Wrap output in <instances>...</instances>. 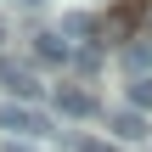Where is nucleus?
I'll return each instance as SVG.
<instances>
[{
	"mask_svg": "<svg viewBox=\"0 0 152 152\" xmlns=\"http://www.w3.org/2000/svg\"><path fill=\"white\" fill-rule=\"evenodd\" d=\"M0 130H11V135H45L51 124L39 113H28L23 102H0Z\"/></svg>",
	"mask_w": 152,
	"mask_h": 152,
	"instance_id": "f257e3e1",
	"label": "nucleus"
},
{
	"mask_svg": "<svg viewBox=\"0 0 152 152\" xmlns=\"http://www.w3.org/2000/svg\"><path fill=\"white\" fill-rule=\"evenodd\" d=\"M107 130H113L118 141H147V135H152V124L135 113V107H118V113H107Z\"/></svg>",
	"mask_w": 152,
	"mask_h": 152,
	"instance_id": "f03ea898",
	"label": "nucleus"
},
{
	"mask_svg": "<svg viewBox=\"0 0 152 152\" xmlns=\"http://www.w3.org/2000/svg\"><path fill=\"white\" fill-rule=\"evenodd\" d=\"M56 113H68V118H90V113H96V96L79 90V85H62V90H56Z\"/></svg>",
	"mask_w": 152,
	"mask_h": 152,
	"instance_id": "7ed1b4c3",
	"label": "nucleus"
},
{
	"mask_svg": "<svg viewBox=\"0 0 152 152\" xmlns=\"http://www.w3.org/2000/svg\"><path fill=\"white\" fill-rule=\"evenodd\" d=\"M0 85H6L11 96H23V102H28V96H39V79H34L28 68H17V62H6V56H0Z\"/></svg>",
	"mask_w": 152,
	"mask_h": 152,
	"instance_id": "20e7f679",
	"label": "nucleus"
},
{
	"mask_svg": "<svg viewBox=\"0 0 152 152\" xmlns=\"http://www.w3.org/2000/svg\"><path fill=\"white\" fill-rule=\"evenodd\" d=\"M34 56H39V62H68L73 51H68L62 34H34Z\"/></svg>",
	"mask_w": 152,
	"mask_h": 152,
	"instance_id": "39448f33",
	"label": "nucleus"
},
{
	"mask_svg": "<svg viewBox=\"0 0 152 152\" xmlns=\"http://www.w3.org/2000/svg\"><path fill=\"white\" fill-rule=\"evenodd\" d=\"M124 68H130L135 79H147V68H152V39H130V45H124Z\"/></svg>",
	"mask_w": 152,
	"mask_h": 152,
	"instance_id": "423d86ee",
	"label": "nucleus"
},
{
	"mask_svg": "<svg viewBox=\"0 0 152 152\" xmlns=\"http://www.w3.org/2000/svg\"><path fill=\"white\" fill-rule=\"evenodd\" d=\"M90 34H96V17H85V11L62 23V39H90Z\"/></svg>",
	"mask_w": 152,
	"mask_h": 152,
	"instance_id": "0eeeda50",
	"label": "nucleus"
},
{
	"mask_svg": "<svg viewBox=\"0 0 152 152\" xmlns=\"http://www.w3.org/2000/svg\"><path fill=\"white\" fill-rule=\"evenodd\" d=\"M130 96H135V107H152V79H135Z\"/></svg>",
	"mask_w": 152,
	"mask_h": 152,
	"instance_id": "6e6552de",
	"label": "nucleus"
},
{
	"mask_svg": "<svg viewBox=\"0 0 152 152\" xmlns=\"http://www.w3.org/2000/svg\"><path fill=\"white\" fill-rule=\"evenodd\" d=\"M79 152H113V147H102V141H79Z\"/></svg>",
	"mask_w": 152,
	"mask_h": 152,
	"instance_id": "1a4fd4ad",
	"label": "nucleus"
},
{
	"mask_svg": "<svg viewBox=\"0 0 152 152\" xmlns=\"http://www.w3.org/2000/svg\"><path fill=\"white\" fill-rule=\"evenodd\" d=\"M23 6H39V0H23Z\"/></svg>",
	"mask_w": 152,
	"mask_h": 152,
	"instance_id": "9d476101",
	"label": "nucleus"
}]
</instances>
